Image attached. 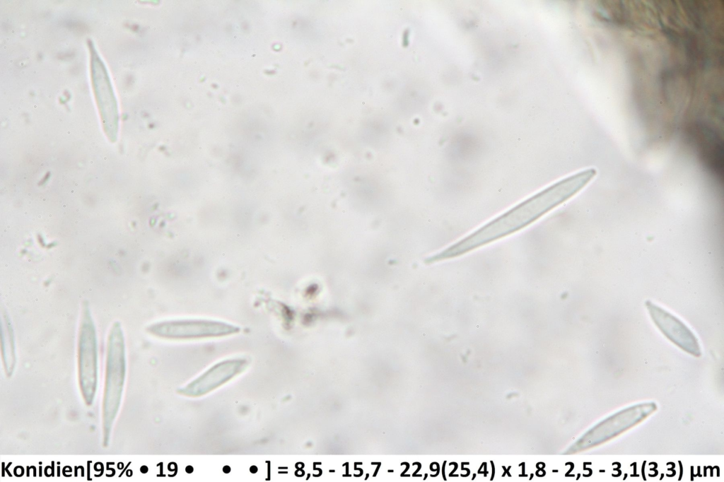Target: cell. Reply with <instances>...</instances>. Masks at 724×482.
<instances>
[{
  "label": "cell",
  "mask_w": 724,
  "mask_h": 482,
  "mask_svg": "<svg viewBox=\"0 0 724 482\" xmlns=\"http://www.w3.org/2000/svg\"><path fill=\"white\" fill-rule=\"evenodd\" d=\"M596 174L597 170L592 167L556 182L437 254L438 259L441 260L462 254L518 230L574 196Z\"/></svg>",
  "instance_id": "obj_1"
},
{
  "label": "cell",
  "mask_w": 724,
  "mask_h": 482,
  "mask_svg": "<svg viewBox=\"0 0 724 482\" xmlns=\"http://www.w3.org/2000/svg\"><path fill=\"white\" fill-rule=\"evenodd\" d=\"M126 377L124 334L119 322L112 324L107 341L105 386L103 400V428L105 445L108 444L118 413Z\"/></svg>",
  "instance_id": "obj_2"
},
{
  "label": "cell",
  "mask_w": 724,
  "mask_h": 482,
  "mask_svg": "<svg viewBox=\"0 0 724 482\" xmlns=\"http://www.w3.org/2000/svg\"><path fill=\"white\" fill-rule=\"evenodd\" d=\"M78 372L82 396L88 406L94 401L98 384L97 336L87 301L81 305L78 338Z\"/></svg>",
  "instance_id": "obj_3"
},
{
  "label": "cell",
  "mask_w": 724,
  "mask_h": 482,
  "mask_svg": "<svg viewBox=\"0 0 724 482\" xmlns=\"http://www.w3.org/2000/svg\"><path fill=\"white\" fill-rule=\"evenodd\" d=\"M237 330L235 327L224 322L202 319L165 321L148 327V331L155 336L173 339L216 336Z\"/></svg>",
  "instance_id": "obj_4"
},
{
  "label": "cell",
  "mask_w": 724,
  "mask_h": 482,
  "mask_svg": "<svg viewBox=\"0 0 724 482\" xmlns=\"http://www.w3.org/2000/svg\"><path fill=\"white\" fill-rule=\"evenodd\" d=\"M92 69L93 84L104 129L108 137L115 141L118 122L117 106L106 72L97 55L92 58Z\"/></svg>",
  "instance_id": "obj_5"
},
{
  "label": "cell",
  "mask_w": 724,
  "mask_h": 482,
  "mask_svg": "<svg viewBox=\"0 0 724 482\" xmlns=\"http://www.w3.org/2000/svg\"><path fill=\"white\" fill-rule=\"evenodd\" d=\"M696 143L703 165L717 178L723 179V143L711 128L699 126L696 131Z\"/></svg>",
  "instance_id": "obj_6"
},
{
  "label": "cell",
  "mask_w": 724,
  "mask_h": 482,
  "mask_svg": "<svg viewBox=\"0 0 724 482\" xmlns=\"http://www.w3.org/2000/svg\"><path fill=\"white\" fill-rule=\"evenodd\" d=\"M1 318V353L5 372L12 375L16 364L13 334L11 324L6 317Z\"/></svg>",
  "instance_id": "obj_7"
},
{
  "label": "cell",
  "mask_w": 724,
  "mask_h": 482,
  "mask_svg": "<svg viewBox=\"0 0 724 482\" xmlns=\"http://www.w3.org/2000/svg\"><path fill=\"white\" fill-rule=\"evenodd\" d=\"M223 470H224L225 472H228V471H230V469L228 468V466H225Z\"/></svg>",
  "instance_id": "obj_8"
}]
</instances>
